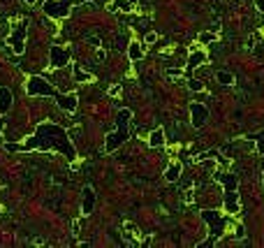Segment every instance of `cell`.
<instances>
[{
  "label": "cell",
  "instance_id": "cell-1",
  "mask_svg": "<svg viewBox=\"0 0 264 248\" xmlns=\"http://www.w3.org/2000/svg\"><path fill=\"white\" fill-rule=\"evenodd\" d=\"M5 148L14 151V153H19V151H56V153H61L68 160L72 162L77 160V148L72 144V139H70L68 130L51 121L40 123L26 141H19V144L9 141V144H5Z\"/></svg>",
  "mask_w": 264,
  "mask_h": 248
},
{
  "label": "cell",
  "instance_id": "cell-2",
  "mask_svg": "<svg viewBox=\"0 0 264 248\" xmlns=\"http://www.w3.org/2000/svg\"><path fill=\"white\" fill-rule=\"evenodd\" d=\"M130 119H132L130 109H121L118 112V116H116V130L107 132V137H104V151L107 153H114L116 148H121L132 137V132H130Z\"/></svg>",
  "mask_w": 264,
  "mask_h": 248
},
{
  "label": "cell",
  "instance_id": "cell-3",
  "mask_svg": "<svg viewBox=\"0 0 264 248\" xmlns=\"http://www.w3.org/2000/svg\"><path fill=\"white\" fill-rule=\"evenodd\" d=\"M216 179L223 183V209L225 214H239V181L234 174H216Z\"/></svg>",
  "mask_w": 264,
  "mask_h": 248
},
{
  "label": "cell",
  "instance_id": "cell-4",
  "mask_svg": "<svg viewBox=\"0 0 264 248\" xmlns=\"http://www.w3.org/2000/svg\"><path fill=\"white\" fill-rule=\"evenodd\" d=\"M199 216H202V221H206V225H209V237H206V242H204L202 246H211L213 239H220V237L225 235L230 221H227L220 211H216V209H202Z\"/></svg>",
  "mask_w": 264,
  "mask_h": 248
},
{
  "label": "cell",
  "instance_id": "cell-5",
  "mask_svg": "<svg viewBox=\"0 0 264 248\" xmlns=\"http://www.w3.org/2000/svg\"><path fill=\"white\" fill-rule=\"evenodd\" d=\"M26 93L33 95V98H54V100L61 95L47 79H44V77H42V74H30V77H28Z\"/></svg>",
  "mask_w": 264,
  "mask_h": 248
},
{
  "label": "cell",
  "instance_id": "cell-6",
  "mask_svg": "<svg viewBox=\"0 0 264 248\" xmlns=\"http://www.w3.org/2000/svg\"><path fill=\"white\" fill-rule=\"evenodd\" d=\"M75 5H77V0H44V2H42V12L47 14L49 19L63 21L72 12Z\"/></svg>",
  "mask_w": 264,
  "mask_h": 248
},
{
  "label": "cell",
  "instance_id": "cell-7",
  "mask_svg": "<svg viewBox=\"0 0 264 248\" xmlns=\"http://www.w3.org/2000/svg\"><path fill=\"white\" fill-rule=\"evenodd\" d=\"M26 35H28V19L21 16V21L12 28V33L7 37V44L12 47V51L16 56H23V51H26Z\"/></svg>",
  "mask_w": 264,
  "mask_h": 248
},
{
  "label": "cell",
  "instance_id": "cell-8",
  "mask_svg": "<svg viewBox=\"0 0 264 248\" xmlns=\"http://www.w3.org/2000/svg\"><path fill=\"white\" fill-rule=\"evenodd\" d=\"M49 65L54 67V70L70 67V65H72V56H70L68 49H63V47H58V44H54V47L49 49Z\"/></svg>",
  "mask_w": 264,
  "mask_h": 248
},
{
  "label": "cell",
  "instance_id": "cell-9",
  "mask_svg": "<svg viewBox=\"0 0 264 248\" xmlns=\"http://www.w3.org/2000/svg\"><path fill=\"white\" fill-rule=\"evenodd\" d=\"M209 63V56H206V51H204L202 47L197 49H190V56H188V65H185V79H190V77H195L197 67H202Z\"/></svg>",
  "mask_w": 264,
  "mask_h": 248
},
{
  "label": "cell",
  "instance_id": "cell-10",
  "mask_svg": "<svg viewBox=\"0 0 264 248\" xmlns=\"http://www.w3.org/2000/svg\"><path fill=\"white\" fill-rule=\"evenodd\" d=\"M190 123H192V127H204L206 125V121H209V107L206 105H202V102H190Z\"/></svg>",
  "mask_w": 264,
  "mask_h": 248
},
{
  "label": "cell",
  "instance_id": "cell-11",
  "mask_svg": "<svg viewBox=\"0 0 264 248\" xmlns=\"http://www.w3.org/2000/svg\"><path fill=\"white\" fill-rule=\"evenodd\" d=\"M95 209V190L90 186L84 188V195H82V214L84 216H90Z\"/></svg>",
  "mask_w": 264,
  "mask_h": 248
},
{
  "label": "cell",
  "instance_id": "cell-12",
  "mask_svg": "<svg viewBox=\"0 0 264 248\" xmlns=\"http://www.w3.org/2000/svg\"><path fill=\"white\" fill-rule=\"evenodd\" d=\"M109 12H123V14H130L135 9V2H130V0H111L107 5Z\"/></svg>",
  "mask_w": 264,
  "mask_h": 248
},
{
  "label": "cell",
  "instance_id": "cell-13",
  "mask_svg": "<svg viewBox=\"0 0 264 248\" xmlns=\"http://www.w3.org/2000/svg\"><path fill=\"white\" fill-rule=\"evenodd\" d=\"M12 102H14L12 91H9L7 86H0V116L5 114V112H9V107H12Z\"/></svg>",
  "mask_w": 264,
  "mask_h": 248
},
{
  "label": "cell",
  "instance_id": "cell-14",
  "mask_svg": "<svg viewBox=\"0 0 264 248\" xmlns=\"http://www.w3.org/2000/svg\"><path fill=\"white\" fill-rule=\"evenodd\" d=\"M128 56H130V61H132V63H139V61H142V58H144V44H142V42H137V40L130 42Z\"/></svg>",
  "mask_w": 264,
  "mask_h": 248
},
{
  "label": "cell",
  "instance_id": "cell-15",
  "mask_svg": "<svg viewBox=\"0 0 264 248\" xmlns=\"http://www.w3.org/2000/svg\"><path fill=\"white\" fill-rule=\"evenodd\" d=\"M181 179V165L178 162H170L167 169H165V181L167 183H176Z\"/></svg>",
  "mask_w": 264,
  "mask_h": 248
},
{
  "label": "cell",
  "instance_id": "cell-16",
  "mask_svg": "<svg viewBox=\"0 0 264 248\" xmlns=\"http://www.w3.org/2000/svg\"><path fill=\"white\" fill-rule=\"evenodd\" d=\"M149 146L151 148H163L165 146V130H151V134H149Z\"/></svg>",
  "mask_w": 264,
  "mask_h": 248
},
{
  "label": "cell",
  "instance_id": "cell-17",
  "mask_svg": "<svg viewBox=\"0 0 264 248\" xmlns=\"http://www.w3.org/2000/svg\"><path fill=\"white\" fill-rule=\"evenodd\" d=\"M216 81L220 86H234V74L227 70H220V72H216Z\"/></svg>",
  "mask_w": 264,
  "mask_h": 248
},
{
  "label": "cell",
  "instance_id": "cell-18",
  "mask_svg": "<svg viewBox=\"0 0 264 248\" xmlns=\"http://www.w3.org/2000/svg\"><path fill=\"white\" fill-rule=\"evenodd\" d=\"M72 72H75V81H79V84H84V81H93V77L84 72L79 65H72Z\"/></svg>",
  "mask_w": 264,
  "mask_h": 248
},
{
  "label": "cell",
  "instance_id": "cell-19",
  "mask_svg": "<svg viewBox=\"0 0 264 248\" xmlns=\"http://www.w3.org/2000/svg\"><path fill=\"white\" fill-rule=\"evenodd\" d=\"M216 40V33H211V30H204V33L197 35V44L202 47V44H211V42Z\"/></svg>",
  "mask_w": 264,
  "mask_h": 248
},
{
  "label": "cell",
  "instance_id": "cell-20",
  "mask_svg": "<svg viewBox=\"0 0 264 248\" xmlns=\"http://www.w3.org/2000/svg\"><path fill=\"white\" fill-rule=\"evenodd\" d=\"M188 88L192 91V93H202V91H204V81L195 79V77H190V79H188Z\"/></svg>",
  "mask_w": 264,
  "mask_h": 248
},
{
  "label": "cell",
  "instance_id": "cell-21",
  "mask_svg": "<svg viewBox=\"0 0 264 248\" xmlns=\"http://www.w3.org/2000/svg\"><path fill=\"white\" fill-rule=\"evenodd\" d=\"M167 77H170V79H181V77H185V70H181V67H178V70H176V67H167Z\"/></svg>",
  "mask_w": 264,
  "mask_h": 248
},
{
  "label": "cell",
  "instance_id": "cell-22",
  "mask_svg": "<svg viewBox=\"0 0 264 248\" xmlns=\"http://www.w3.org/2000/svg\"><path fill=\"white\" fill-rule=\"evenodd\" d=\"M234 239H239V242L246 239V228L241 225V223H237V228H234Z\"/></svg>",
  "mask_w": 264,
  "mask_h": 248
},
{
  "label": "cell",
  "instance_id": "cell-23",
  "mask_svg": "<svg viewBox=\"0 0 264 248\" xmlns=\"http://www.w3.org/2000/svg\"><path fill=\"white\" fill-rule=\"evenodd\" d=\"M248 139H255L260 144V153H264V132H260V134H251Z\"/></svg>",
  "mask_w": 264,
  "mask_h": 248
},
{
  "label": "cell",
  "instance_id": "cell-24",
  "mask_svg": "<svg viewBox=\"0 0 264 248\" xmlns=\"http://www.w3.org/2000/svg\"><path fill=\"white\" fill-rule=\"evenodd\" d=\"M121 91H123L121 84H111V86H109V95H111V98H118V95H121Z\"/></svg>",
  "mask_w": 264,
  "mask_h": 248
},
{
  "label": "cell",
  "instance_id": "cell-25",
  "mask_svg": "<svg viewBox=\"0 0 264 248\" xmlns=\"http://www.w3.org/2000/svg\"><path fill=\"white\" fill-rule=\"evenodd\" d=\"M158 42V33H146V37H144V44H156Z\"/></svg>",
  "mask_w": 264,
  "mask_h": 248
},
{
  "label": "cell",
  "instance_id": "cell-26",
  "mask_svg": "<svg viewBox=\"0 0 264 248\" xmlns=\"http://www.w3.org/2000/svg\"><path fill=\"white\" fill-rule=\"evenodd\" d=\"M95 58H97V61H104V58H107V51H104V49H97Z\"/></svg>",
  "mask_w": 264,
  "mask_h": 248
},
{
  "label": "cell",
  "instance_id": "cell-27",
  "mask_svg": "<svg viewBox=\"0 0 264 248\" xmlns=\"http://www.w3.org/2000/svg\"><path fill=\"white\" fill-rule=\"evenodd\" d=\"M255 9H258L260 14H264V0H255Z\"/></svg>",
  "mask_w": 264,
  "mask_h": 248
},
{
  "label": "cell",
  "instance_id": "cell-28",
  "mask_svg": "<svg viewBox=\"0 0 264 248\" xmlns=\"http://www.w3.org/2000/svg\"><path fill=\"white\" fill-rule=\"evenodd\" d=\"M183 200L188 202V204H192V200H195V195H192V190H188V193L183 195Z\"/></svg>",
  "mask_w": 264,
  "mask_h": 248
},
{
  "label": "cell",
  "instance_id": "cell-29",
  "mask_svg": "<svg viewBox=\"0 0 264 248\" xmlns=\"http://www.w3.org/2000/svg\"><path fill=\"white\" fill-rule=\"evenodd\" d=\"M258 58H264V44H262V47H258Z\"/></svg>",
  "mask_w": 264,
  "mask_h": 248
},
{
  "label": "cell",
  "instance_id": "cell-30",
  "mask_svg": "<svg viewBox=\"0 0 264 248\" xmlns=\"http://www.w3.org/2000/svg\"><path fill=\"white\" fill-rule=\"evenodd\" d=\"M84 2H93V0H77V5H84Z\"/></svg>",
  "mask_w": 264,
  "mask_h": 248
},
{
  "label": "cell",
  "instance_id": "cell-31",
  "mask_svg": "<svg viewBox=\"0 0 264 248\" xmlns=\"http://www.w3.org/2000/svg\"><path fill=\"white\" fill-rule=\"evenodd\" d=\"M26 2H28V5H35V2H37V0H26Z\"/></svg>",
  "mask_w": 264,
  "mask_h": 248
},
{
  "label": "cell",
  "instance_id": "cell-32",
  "mask_svg": "<svg viewBox=\"0 0 264 248\" xmlns=\"http://www.w3.org/2000/svg\"><path fill=\"white\" fill-rule=\"evenodd\" d=\"M130 2H137V0H130Z\"/></svg>",
  "mask_w": 264,
  "mask_h": 248
},
{
  "label": "cell",
  "instance_id": "cell-33",
  "mask_svg": "<svg viewBox=\"0 0 264 248\" xmlns=\"http://www.w3.org/2000/svg\"><path fill=\"white\" fill-rule=\"evenodd\" d=\"M262 181H264V174H262Z\"/></svg>",
  "mask_w": 264,
  "mask_h": 248
}]
</instances>
